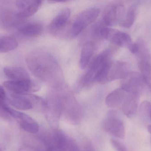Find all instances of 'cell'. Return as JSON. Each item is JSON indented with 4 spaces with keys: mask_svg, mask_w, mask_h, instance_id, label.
<instances>
[{
    "mask_svg": "<svg viewBox=\"0 0 151 151\" xmlns=\"http://www.w3.org/2000/svg\"><path fill=\"white\" fill-rule=\"evenodd\" d=\"M25 60L29 70L36 78L48 83H58L61 71L52 55L45 51H34L27 54Z\"/></svg>",
    "mask_w": 151,
    "mask_h": 151,
    "instance_id": "1",
    "label": "cell"
},
{
    "mask_svg": "<svg viewBox=\"0 0 151 151\" xmlns=\"http://www.w3.org/2000/svg\"><path fill=\"white\" fill-rule=\"evenodd\" d=\"M93 34L96 38L104 39L117 46L127 48L133 54H137L138 51L136 43L134 42L130 35L125 32L99 25L94 27Z\"/></svg>",
    "mask_w": 151,
    "mask_h": 151,
    "instance_id": "2",
    "label": "cell"
},
{
    "mask_svg": "<svg viewBox=\"0 0 151 151\" xmlns=\"http://www.w3.org/2000/svg\"><path fill=\"white\" fill-rule=\"evenodd\" d=\"M129 72V66L127 62L110 61L105 66L97 78L96 82L107 83L122 79Z\"/></svg>",
    "mask_w": 151,
    "mask_h": 151,
    "instance_id": "3",
    "label": "cell"
},
{
    "mask_svg": "<svg viewBox=\"0 0 151 151\" xmlns=\"http://www.w3.org/2000/svg\"><path fill=\"white\" fill-rule=\"evenodd\" d=\"M112 51L110 49L105 50L97 55L89 64L88 70L82 78V86L87 87L96 82L97 78L105 66L111 61Z\"/></svg>",
    "mask_w": 151,
    "mask_h": 151,
    "instance_id": "4",
    "label": "cell"
},
{
    "mask_svg": "<svg viewBox=\"0 0 151 151\" xmlns=\"http://www.w3.org/2000/svg\"><path fill=\"white\" fill-rule=\"evenodd\" d=\"M62 114L72 124H79L82 118L81 109L75 98L70 95H59Z\"/></svg>",
    "mask_w": 151,
    "mask_h": 151,
    "instance_id": "5",
    "label": "cell"
},
{
    "mask_svg": "<svg viewBox=\"0 0 151 151\" xmlns=\"http://www.w3.org/2000/svg\"><path fill=\"white\" fill-rule=\"evenodd\" d=\"M100 13L97 8H91L83 10L74 20L70 30V35L74 38L78 36L88 26L96 20Z\"/></svg>",
    "mask_w": 151,
    "mask_h": 151,
    "instance_id": "6",
    "label": "cell"
},
{
    "mask_svg": "<svg viewBox=\"0 0 151 151\" xmlns=\"http://www.w3.org/2000/svg\"><path fill=\"white\" fill-rule=\"evenodd\" d=\"M126 7L120 1H113L106 5L102 14L103 21L108 26L120 24L126 13Z\"/></svg>",
    "mask_w": 151,
    "mask_h": 151,
    "instance_id": "7",
    "label": "cell"
},
{
    "mask_svg": "<svg viewBox=\"0 0 151 151\" xmlns=\"http://www.w3.org/2000/svg\"><path fill=\"white\" fill-rule=\"evenodd\" d=\"M103 127L106 132L117 138L123 139L125 137L126 131L124 123L114 111L109 113L103 122Z\"/></svg>",
    "mask_w": 151,
    "mask_h": 151,
    "instance_id": "8",
    "label": "cell"
},
{
    "mask_svg": "<svg viewBox=\"0 0 151 151\" xmlns=\"http://www.w3.org/2000/svg\"><path fill=\"white\" fill-rule=\"evenodd\" d=\"M145 83L139 73L129 72L122 79L121 88L127 93L140 94L145 87Z\"/></svg>",
    "mask_w": 151,
    "mask_h": 151,
    "instance_id": "9",
    "label": "cell"
},
{
    "mask_svg": "<svg viewBox=\"0 0 151 151\" xmlns=\"http://www.w3.org/2000/svg\"><path fill=\"white\" fill-rule=\"evenodd\" d=\"M5 110L10 116L17 121L21 128L26 132L33 134H36L39 132V124L29 115L12 109L9 106L6 107Z\"/></svg>",
    "mask_w": 151,
    "mask_h": 151,
    "instance_id": "10",
    "label": "cell"
},
{
    "mask_svg": "<svg viewBox=\"0 0 151 151\" xmlns=\"http://www.w3.org/2000/svg\"><path fill=\"white\" fill-rule=\"evenodd\" d=\"M5 88L16 94H25L38 91L40 86L31 79L24 81H8L4 82Z\"/></svg>",
    "mask_w": 151,
    "mask_h": 151,
    "instance_id": "11",
    "label": "cell"
},
{
    "mask_svg": "<svg viewBox=\"0 0 151 151\" xmlns=\"http://www.w3.org/2000/svg\"><path fill=\"white\" fill-rule=\"evenodd\" d=\"M140 94L137 93H128L122 103V112L129 118H133L137 112L140 101Z\"/></svg>",
    "mask_w": 151,
    "mask_h": 151,
    "instance_id": "12",
    "label": "cell"
},
{
    "mask_svg": "<svg viewBox=\"0 0 151 151\" xmlns=\"http://www.w3.org/2000/svg\"><path fill=\"white\" fill-rule=\"evenodd\" d=\"M96 49V43L92 41L87 42L83 44L80 56V68L84 69L89 64Z\"/></svg>",
    "mask_w": 151,
    "mask_h": 151,
    "instance_id": "13",
    "label": "cell"
},
{
    "mask_svg": "<svg viewBox=\"0 0 151 151\" xmlns=\"http://www.w3.org/2000/svg\"><path fill=\"white\" fill-rule=\"evenodd\" d=\"M71 13V11L69 8L62 10L50 23L49 25L50 30L57 32L64 28L70 18Z\"/></svg>",
    "mask_w": 151,
    "mask_h": 151,
    "instance_id": "14",
    "label": "cell"
},
{
    "mask_svg": "<svg viewBox=\"0 0 151 151\" xmlns=\"http://www.w3.org/2000/svg\"><path fill=\"white\" fill-rule=\"evenodd\" d=\"M4 73L12 81H24L31 79L27 72L19 66H7L4 69Z\"/></svg>",
    "mask_w": 151,
    "mask_h": 151,
    "instance_id": "15",
    "label": "cell"
},
{
    "mask_svg": "<svg viewBox=\"0 0 151 151\" xmlns=\"http://www.w3.org/2000/svg\"><path fill=\"white\" fill-rule=\"evenodd\" d=\"M127 94L122 88L116 89L108 94L106 98V105L110 108H115L122 104Z\"/></svg>",
    "mask_w": 151,
    "mask_h": 151,
    "instance_id": "16",
    "label": "cell"
},
{
    "mask_svg": "<svg viewBox=\"0 0 151 151\" xmlns=\"http://www.w3.org/2000/svg\"><path fill=\"white\" fill-rule=\"evenodd\" d=\"M42 25L37 22L22 23L18 27L19 32L27 37H35L40 35L42 31Z\"/></svg>",
    "mask_w": 151,
    "mask_h": 151,
    "instance_id": "17",
    "label": "cell"
},
{
    "mask_svg": "<svg viewBox=\"0 0 151 151\" xmlns=\"http://www.w3.org/2000/svg\"><path fill=\"white\" fill-rule=\"evenodd\" d=\"M139 3H134L131 4L127 9H126V13L120 25L125 28H130L133 25L136 17Z\"/></svg>",
    "mask_w": 151,
    "mask_h": 151,
    "instance_id": "18",
    "label": "cell"
},
{
    "mask_svg": "<svg viewBox=\"0 0 151 151\" xmlns=\"http://www.w3.org/2000/svg\"><path fill=\"white\" fill-rule=\"evenodd\" d=\"M23 20L19 18L17 13L13 12H5L1 17V21L3 25L6 27L11 28L12 27H19L23 22Z\"/></svg>",
    "mask_w": 151,
    "mask_h": 151,
    "instance_id": "19",
    "label": "cell"
},
{
    "mask_svg": "<svg viewBox=\"0 0 151 151\" xmlns=\"http://www.w3.org/2000/svg\"><path fill=\"white\" fill-rule=\"evenodd\" d=\"M41 4L42 1H32L23 10L17 13V15L19 18L22 20L31 17L38 11Z\"/></svg>",
    "mask_w": 151,
    "mask_h": 151,
    "instance_id": "20",
    "label": "cell"
},
{
    "mask_svg": "<svg viewBox=\"0 0 151 151\" xmlns=\"http://www.w3.org/2000/svg\"><path fill=\"white\" fill-rule=\"evenodd\" d=\"M18 46L17 40L10 36L0 37V53H6L14 50Z\"/></svg>",
    "mask_w": 151,
    "mask_h": 151,
    "instance_id": "21",
    "label": "cell"
},
{
    "mask_svg": "<svg viewBox=\"0 0 151 151\" xmlns=\"http://www.w3.org/2000/svg\"><path fill=\"white\" fill-rule=\"evenodd\" d=\"M136 43L138 46L136 55L139 57V61H145L151 64L150 53L145 42L142 39H138Z\"/></svg>",
    "mask_w": 151,
    "mask_h": 151,
    "instance_id": "22",
    "label": "cell"
},
{
    "mask_svg": "<svg viewBox=\"0 0 151 151\" xmlns=\"http://www.w3.org/2000/svg\"><path fill=\"white\" fill-rule=\"evenodd\" d=\"M138 66L145 85L151 91V64L145 61H139Z\"/></svg>",
    "mask_w": 151,
    "mask_h": 151,
    "instance_id": "23",
    "label": "cell"
},
{
    "mask_svg": "<svg viewBox=\"0 0 151 151\" xmlns=\"http://www.w3.org/2000/svg\"><path fill=\"white\" fill-rule=\"evenodd\" d=\"M6 98L7 96L5 90L0 85V116L7 118L9 115L5 111V109L8 106L6 103Z\"/></svg>",
    "mask_w": 151,
    "mask_h": 151,
    "instance_id": "24",
    "label": "cell"
},
{
    "mask_svg": "<svg viewBox=\"0 0 151 151\" xmlns=\"http://www.w3.org/2000/svg\"><path fill=\"white\" fill-rule=\"evenodd\" d=\"M151 110V103L148 101H143L139 107V113L141 118L145 120L150 118Z\"/></svg>",
    "mask_w": 151,
    "mask_h": 151,
    "instance_id": "25",
    "label": "cell"
},
{
    "mask_svg": "<svg viewBox=\"0 0 151 151\" xmlns=\"http://www.w3.org/2000/svg\"><path fill=\"white\" fill-rule=\"evenodd\" d=\"M79 151H96L92 143L88 140H84L79 144Z\"/></svg>",
    "mask_w": 151,
    "mask_h": 151,
    "instance_id": "26",
    "label": "cell"
},
{
    "mask_svg": "<svg viewBox=\"0 0 151 151\" xmlns=\"http://www.w3.org/2000/svg\"><path fill=\"white\" fill-rule=\"evenodd\" d=\"M111 143L112 145L114 147L115 149L118 151H127V149L125 148L124 145H122L121 143L114 140V139H111Z\"/></svg>",
    "mask_w": 151,
    "mask_h": 151,
    "instance_id": "27",
    "label": "cell"
},
{
    "mask_svg": "<svg viewBox=\"0 0 151 151\" xmlns=\"http://www.w3.org/2000/svg\"><path fill=\"white\" fill-rule=\"evenodd\" d=\"M32 1H16V4L17 8L19 11L23 10L25 7H26Z\"/></svg>",
    "mask_w": 151,
    "mask_h": 151,
    "instance_id": "28",
    "label": "cell"
},
{
    "mask_svg": "<svg viewBox=\"0 0 151 151\" xmlns=\"http://www.w3.org/2000/svg\"><path fill=\"white\" fill-rule=\"evenodd\" d=\"M5 150V148L4 145L0 143V151H4Z\"/></svg>",
    "mask_w": 151,
    "mask_h": 151,
    "instance_id": "29",
    "label": "cell"
},
{
    "mask_svg": "<svg viewBox=\"0 0 151 151\" xmlns=\"http://www.w3.org/2000/svg\"><path fill=\"white\" fill-rule=\"evenodd\" d=\"M148 130L149 132H150V134H151V125H149L148 126Z\"/></svg>",
    "mask_w": 151,
    "mask_h": 151,
    "instance_id": "30",
    "label": "cell"
},
{
    "mask_svg": "<svg viewBox=\"0 0 151 151\" xmlns=\"http://www.w3.org/2000/svg\"><path fill=\"white\" fill-rule=\"evenodd\" d=\"M150 118L151 120V110L150 111Z\"/></svg>",
    "mask_w": 151,
    "mask_h": 151,
    "instance_id": "31",
    "label": "cell"
}]
</instances>
